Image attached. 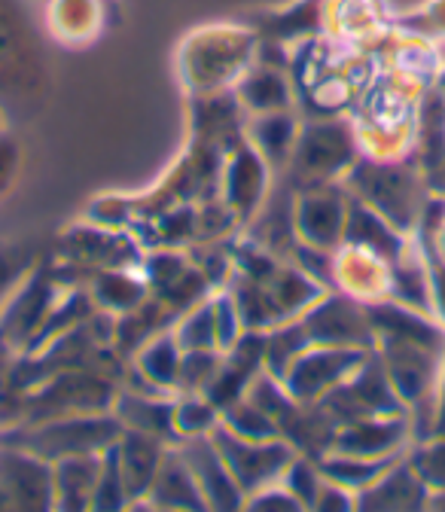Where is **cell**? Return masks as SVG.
<instances>
[{
  "instance_id": "cell-4",
  "label": "cell",
  "mask_w": 445,
  "mask_h": 512,
  "mask_svg": "<svg viewBox=\"0 0 445 512\" xmlns=\"http://www.w3.org/2000/svg\"><path fill=\"white\" fill-rule=\"evenodd\" d=\"M345 186L354 192V199L369 205L403 235L418 229L427 208L418 199L424 189L418 168H409L400 159H357L345 177Z\"/></svg>"
},
{
  "instance_id": "cell-21",
  "label": "cell",
  "mask_w": 445,
  "mask_h": 512,
  "mask_svg": "<svg viewBox=\"0 0 445 512\" xmlns=\"http://www.w3.org/2000/svg\"><path fill=\"white\" fill-rule=\"evenodd\" d=\"M52 31L68 37V40H83L98 31L101 10L98 0H55V7L49 13Z\"/></svg>"
},
{
  "instance_id": "cell-19",
  "label": "cell",
  "mask_w": 445,
  "mask_h": 512,
  "mask_svg": "<svg viewBox=\"0 0 445 512\" xmlns=\"http://www.w3.org/2000/svg\"><path fill=\"white\" fill-rule=\"evenodd\" d=\"M101 467L104 455H77L55 461V509H92Z\"/></svg>"
},
{
  "instance_id": "cell-2",
  "label": "cell",
  "mask_w": 445,
  "mask_h": 512,
  "mask_svg": "<svg viewBox=\"0 0 445 512\" xmlns=\"http://www.w3.org/2000/svg\"><path fill=\"white\" fill-rule=\"evenodd\" d=\"M122 421L113 412L61 415L34 424L0 427V442L25 448V452L55 464L77 455H104L122 436Z\"/></svg>"
},
{
  "instance_id": "cell-22",
  "label": "cell",
  "mask_w": 445,
  "mask_h": 512,
  "mask_svg": "<svg viewBox=\"0 0 445 512\" xmlns=\"http://www.w3.org/2000/svg\"><path fill=\"white\" fill-rule=\"evenodd\" d=\"M37 269V250L28 244H0V314L16 296V290L34 275Z\"/></svg>"
},
{
  "instance_id": "cell-14",
  "label": "cell",
  "mask_w": 445,
  "mask_h": 512,
  "mask_svg": "<svg viewBox=\"0 0 445 512\" xmlns=\"http://www.w3.org/2000/svg\"><path fill=\"white\" fill-rule=\"evenodd\" d=\"M168 452V442L141 430H129L125 427L122 436L113 445V455L125 482V491H129V506L138 503L141 497H147V491L153 488V479L162 467V458Z\"/></svg>"
},
{
  "instance_id": "cell-7",
  "label": "cell",
  "mask_w": 445,
  "mask_h": 512,
  "mask_svg": "<svg viewBox=\"0 0 445 512\" xmlns=\"http://www.w3.org/2000/svg\"><path fill=\"white\" fill-rule=\"evenodd\" d=\"M369 354L372 351H363V348L308 345L290 360L281 384L296 403H321L333 388H339L348 375L360 369V363Z\"/></svg>"
},
{
  "instance_id": "cell-24",
  "label": "cell",
  "mask_w": 445,
  "mask_h": 512,
  "mask_svg": "<svg viewBox=\"0 0 445 512\" xmlns=\"http://www.w3.org/2000/svg\"><path fill=\"white\" fill-rule=\"evenodd\" d=\"M281 482L302 503V509H314V500H317V491H321V485H324V476H321V467H317L314 458L296 455L287 464Z\"/></svg>"
},
{
  "instance_id": "cell-6",
  "label": "cell",
  "mask_w": 445,
  "mask_h": 512,
  "mask_svg": "<svg viewBox=\"0 0 445 512\" xmlns=\"http://www.w3.org/2000/svg\"><path fill=\"white\" fill-rule=\"evenodd\" d=\"M208 436L220 452L223 464L229 467L232 479L244 491V500L247 494L278 482L287 464L296 458L293 445L287 439H244L232 433L226 424H217Z\"/></svg>"
},
{
  "instance_id": "cell-8",
  "label": "cell",
  "mask_w": 445,
  "mask_h": 512,
  "mask_svg": "<svg viewBox=\"0 0 445 512\" xmlns=\"http://www.w3.org/2000/svg\"><path fill=\"white\" fill-rule=\"evenodd\" d=\"M348 202V186L342 183H317L299 189V196L293 199L296 241L317 250H336L345 235Z\"/></svg>"
},
{
  "instance_id": "cell-10",
  "label": "cell",
  "mask_w": 445,
  "mask_h": 512,
  "mask_svg": "<svg viewBox=\"0 0 445 512\" xmlns=\"http://www.w3.org/2000/svg\"><path fill=\"white\" fill-rule=\"evenodd\" d=\"M269 186V162L253 150V144L244 141L226 150L223 156V174H220V199L235 214L238 223H250V217L260 211L266 202Z\"/></svg>"
},
{
  "instance_id": "cell-12",
  "label": "cell",
  "mask_w": 445,
  "mask_h": 512,
  "mask_svg": "<svg viewBox=\"0 0 445 512\" xmlns=\"http://www.w3.org/2000/svg\"><path fill=\"white\" fill-rule=\"evenodd\" d=\"M409 430H412L409 415L363 418V421L339 424L330 452L351 455V458H391L400 455L403 442L409 439Z\"/></svg>"
},
{
  "instance_id": "cell-9",
  "label": "cell",
  "mask_w": 445,
  "mask_h": 512,
  "mask_svg": "<svg viewBox=\"0 0 445 512\" xmlns=\"http://www.w3.org/2000/svg\"><path fill=\"white\" fill-rule=\"evenodd\" d=\"M299 320L311 345L375 351V330L369 320V308L360 305L354 296L324 293Z\"/></svg>"
},
{
  "instance_id": "cell-13",
  "label": "cell",
  "mask_w": 445,
  "mask_h": 512,
  "mask_svg": "<svg viewBox=\"0 0 445 512\" xmlns=\"http://www.w3.org/2000/svg\"><path fill=\"white\" fill-rule=\"evenodd\" d=\"M177 448L183 452L186 464L193 467L208 509H238V506H244V491L232 479V473L223 464V458L214 448L211 436L183 439V442H177Z\"/></svg>"
},
{
  "instance_id": "cell-16",
  "label": "cell",
  "mask_w": 445,
  "mask_h": 512,
  "mask_svg": "<svg viewBox=\"0 0 445 512\" xmlns=\"http://www.w3.org/2000/svg\"><path fill=\"white\" fill-rule=\"evenodd\" d=\"M135 506H162V509H208L202 488L196 482L193 467L186 464L177 445H168L162 458V467L153 479V488L147 491L144 503Z\"/></svg>"
},
{
  "instance_id": "cell-1",
  "label": "cell",
  "mask_w": 445,
  "mask_h": 512,
  "mask_svg": "<svg viewBox=\"0 0 445 512\" xmlns=\"http://www.w3.org/2000/svg\"><path fill=\"white\" fill-rule=\"evenodd\" d=\"M49 86V58L22 0H0V113L7 122L31 119Z\"/></svg>"
},
{
  "instance_id": "cell-5",
  "label": "cell",
  "mask_w": 445,
  "mask_h": 512,
  "mask_svg": "<svg viewBox=\"0 0 445 512\" xmlns=\"http://www.w3.org/2000/svg\"><path fill=\"white\" fill-rule=\"evenodd\" d=\"M360 159L357 132L333 116H321L317 122L299 125V135L290 153V180L293 186H317V183H339Z\"/></svg>"
},
{
  "instance_id": "cell-17",
  "label": "cell",
  "mask_w": 445,
  "mask_h": 512,
  "mask_svg": "<svg viewBox=\"0 0 445 512\" xmlns=\"http://www.w3.org/2000/svg\"><path fill=\"white\" fill-rule=\"evenodd\" d=\"M174 400L168 394H141L122 388L113 400V415L122 421V427L141 430L150 436L165 439L168 445H177V427H174Z\"/></svg>"
},
{
  "instance_id": "cell-15",
  "label": "cell",
  "mask_w": 445,
  "mask_h": 512,
  "mask_svg": "<svg viewBox=\"0 0 445 512\" xmlns=\"http://www.w3.org/2000/svg\"><path fill=\"white\" fill-rule=\"evenodd\" d=\"M427 482L418 476L409 458H397L375 482L357 491V509H424Z\"/></svg>"
},
{
  "instance_id": "cell-20",
  "label": "cell",
  "mask_w": 445,
  "mask_h": 512,
  "mask_svg": "<svg viewBox=\"0 0 445 512\" xmlns=\"http://www.w3.org/2000/svg\"><path fill=\"white\" fill-rule=\"evenodd\" d=\"M247 141L253 144L269 168H284L290 162L296 135H299V122L290 110H275V113H257L244 128Z\"/></svg>"
},
{
  "instance_id": "cell-3",
  "label": "cell",
  "mask_w": 445,
  "mask_h": 512,
  "mask_svg": "<svg viewBox=\"0 0 445 512\" xmlns=\"http://www.w3.org/2000/svg\"><path fill=\"white\" fill-rule=\"evenodd\" d=\"M253 55H257V34L253 31L232 25L208 28L183 43V80L196 92V98L226 92L232 83L238 86V80L250 71Z\"/></svg>"
},
{
  "instance_id": "cell-23",
  "label": "cell",
  "mask_w": 445,
  "mask_h": 512,
  "mask_svg": "<svg viewBox=\"0 0 445 512\" xmlns=\"http://www.w3.org/2000/svg\"><path fill=\"white\" fill-rule=\"evenodd\" d=\"M220 424V409L205 394H186L174 400V427L180 442L193 436H208Z\"/></svg>"
},
{
  "instance_id": "cell-27",
  "label": "cell",
  "mask_w": 445,
  "mask_h": 512,
  "mask_svg": "<svg viewBox=\"0 0 445 512\" xmlns=\"http://www.w3.org/2000/svg\"><path fill=\"white\" fill-rule=\"evenodd\" d=\"M4 122H7V119H4V113H0V128H4Z\"/></svg>"
},
{
  "instance_id": "cell-25",
  "label": "cell",
  "mask_w": 445,
  "mask_h": 512,
  "mask_svg": "<svg viewBox=\"0 0 445 512\" xmlns=\"http://www.w3.org/2000/svg\"><path fill=\"white\" fill-rule=\"evenodd\" d=\"M122 506H129V491H125L113 448H107L104 467H101V476L95 485V497H92V509H122Z\"/></svg>"
},
{
  "instance_id": "cell-18",
  "label": "cell",
  "mask_w": 445,
  "mask_h": 512,
  "mask_svg": "<svg viewBox=\"0 0 445 512\" xmlns=\"http://www.w3.org/2000/svg\"><path fill=\"white\" fill-rule=\"evenodd\" d=\"M235 98L241 101L244 113L257 116V113H275V110H293L296 95H293V80H287L272 64H260V68H250L238 86Z\"/></svg>"
},
{
  "instance_id": "cell-26",
  "label": "cell",
  "mask_w": 445,
  "mask_h": 512,
  "mask_svg": "<svg viewBox=\"0 0 445 512\" xmlns=\"http://www.w3.org/2000/svg\"><path fill=\"white\" fill-rule=\"evenodd\" d=\"M19 168H22V147L13 132L0 128V199L13 189Z\"/></svg>"
},
{
  "instance_id": "cell-11",
  "label": "cell",
  "mask_w": 445,
  "mask_h": 512,
  "mask_svg": "<svg viewBox=\"0 0 445 512\" xmlns=\"http://www.w3.org/2000/svg\"><path fill=\"white\" fill-rule=\"evenodd\" d=\"M0 488L13 509H55V470L25 448L0 442Z\"/></svg>"
}]
</instances>
